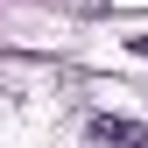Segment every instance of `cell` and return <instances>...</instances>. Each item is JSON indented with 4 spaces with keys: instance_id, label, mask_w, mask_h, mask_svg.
<instances>
[{
    "instance_id": "obj_2",
    "label": "cell",
    "mask_w": 148,
    "mask_h": 148,
    "mask_svg": "<svg viewBox=\"0 0 148 148\" xmlns=\"http://www.w3.org/2000/svg\"><path fill=\"white\" fill-rule=\"evenodd\" d=\"M134 49H141V57H148V35H134Z\"/></svg>"
},
{
    "instance_id": "obj_1",
    "label": "cell",
    "mask_w": 148,
    "mask_h": 148,
    "mask_svg": "<svg viewBox=\"0 0 148 148\" xmlns=\"http://www.w3.org/2000/svg\"><path fill=\"white\" fill-rule=\"evenodd\" d=\"M92 141H99V148H141L148 127L141 120H120V113H99V120H92Z\"/></svg>"
}]
</instances>
